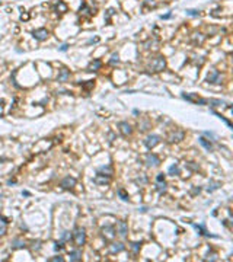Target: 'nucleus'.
<instances>
[{"mask_svg":"<svg viewBox=\"0 0 233 262\" xmlns=\"http://www.w3.org/2000/svg\"><path fill=\"white\" fill-rule=\"evenodd\" d=\"M73 239H74V243H76V246L77 248H80V246H83L85 243H86V232H85V229L83 227H76V229L73 230Z\"/></svg>","mask_w":233,"mask_h":262,"instance_id":"f257e3e1","label":"nucleus"},{"mask_svg":"<svg viewBox=\"0 0 233 262\" xmlns=\"http://www.w3.org/2000/svg\"><path fill=\"white\" fill-rule=\"evenodd\" d=\"M150 67H152L153 72H163L165 67H166V60H165V57H162V55L156 57V58L152 61Z\"/></svg>","mask_w":233,"mask_h":262,"instance_id":"f03ea898","label":"nucleus"},{"mask_svg":"<svg viewBox=\"0 0 233 262\" xmlns=\"http://www.w3.org/2000/svg\"><path fill=\"white\" fill-rule=\"evenodd\" d=\"M144 160H146V165L149 166V168H156V166H159L160 165V159L154 153H147L146 157H144Z\"/></svg>","mask_w":233,"mask_h":262,"instance_id":"7ed1b4c3","label":"nucleus"},{"mask_svg":"<svg viewBox=\"0 0 233 262\" xmlns=\"http://www.w3.org/2000/svg\"><path fill=\"white\" fill-rule=\"evenodd\" d=\"M159 143H160V137L159 136H156V134H150V136H147L146 140H144V146H146L147 149H153V147H156Z\"/></svg>","mask_w":233,"mask_h":262,"instance_id":"20e7f679","label":"nucleus"},{"mask_svg":"<svg viewBox=\"0 0 233 262\" xmlns=\"http://www.w3.org/2000/svg\"><path fill=\"white\" fill-rule=\"evenodd\" d=\"M93 182L96 183V185H108V183L111 182V175H104V173H101V172H98L96 173V176L93 178Z\"/></svg>","mask_w":233,"mask_h":262,"instance_id":"39448f33","label":"nucleus"},{"mask_svg":"<svg viewBox=\"0 0 233 262\" xmlns=\"http://www.w3.org/2000/svg\"><path fill=\"white\" fill-rule=\"evenodd\" d=\"M207 82L208 83H214V85H219L221 83V74H220L219 70H211L207 76Z\"/></svg>","mask_w":233,"mask_h":262,"instance_id":"423d86ee","label":"nucleus"},{"mask_svg":"<svg viewBox=\"0 0 233 262\" xmlns=\"http://www.w3.org/2000/svg\"><path fill=\"white\" fill-rule=\"evenodd\" d=\"M48 35H50V32L47 31L45 28H40V29H35L32 32V37L35 39H38V41H44V39L48 38Z\"/></svg>","mask_w":233,"mask_h":262,"instance_id":"0eeeda50","label":"nucleus"},{"mask_svg":"<svg viewBox=\"0 0 233 262\" xmlns=\"http://www.w3.org/2000/svg\"><path fill=\"white\" fill-rule=\"evenodd\" d=\"M76 186V179L73 176H66L61 181V188L63 189H73Z\"/></svg>","mask_w":233,"mask_h":262,"instance_id":"6e6552de","label":"nucleus"},{"mask_svg":"<svg viewBox=\"0 0 233 262\" xmlns=\"http://www.w3.org/2000/svg\"><path fill=\"white\" fill-rule=\"evenodd\" d=\"M117 233H118L121 237H125L127 236V233H128V224H127L124 220L117 221Z\"/></svg>","mask_w":233,"mask_h":262,"instance_id":"1a4fd4ad","label":"nucleus"},{"mask_svg":"<svg viewBox=\"0 0 233 262\" xmlns=\"http://www.w3.org/2000/svg\"><path fill=\"white\" fill-rule=\"evenodd\" d=\"M184 138V131L182 130H175L169 134V143H178Z\"/></svg>","mask_w":233,"mask_h":262,"instance_id":"9d476101","label":"nucleus"},{"mask_svg":"<svg viewBox=\"0 0 233 262\" xmlns=\"http://www.w3.org/2000/svg\"><path fill=\"white\" fill-rule=\"evenodd\" d=\"M69 77H70V70H67V69H61V70H58V74H57V82H60V83H64V82H67L69 80Z\"/></svg>","mask_w":233,"mask_h":262,"instance_id":"9b49d317","label":"nucleus"},{"mask_svg":"<svg viewBox=\"0 0 233 262\" xmlns=\"http://www.w3.org/2000/svg\"><path fill=\"white\" fill-rule=\"evenodd\" d=\"M118 127H120L121 133H122V136H131V133H133V128H131V125L128 124V122H125V121H122V122H120L118 124Z\"/></svg>","mask_w":233,"mask_h":262,"instance_id":"f8f14e48","label":"nucleus"},{"mask_svg":"<svg viewBox=\"0 0 233 262\" xmlns=\"http://www.w3.org/2000/svg\"><path fill=\"white\" fill-rule=\"evenodd\" d=\"M102 233H104V236H105V239H114V236H115V230H114L112 226H105V227H102Z\"/></svg>","mask_w":233,"mask_h":262,"instance_id":"ddd939ff","label":"nucleus"},{"mask_svg":"<svg viewBox=\"0 0 233 262\" xmlns=\"http://www.w3.org/2000/svg\"><path fill=\"white\" fill-rule=\"evenodd\" d=\"M101 67H102V61H101V60H93L92 63L87 66V72H90V73H92V72H98Z\"/></svg>","mask_w":233,"mask_h":262,"instance_id":"4468645a","label":"nucleus"},{"mask_svg":"<svg viewBox=\"0 0 233 262\" xmlns=\"http://www.w3.org/2000/svg\"><path fill=\"white\" fill-rule=\"evenodd\" d=\"M124 248H125V246H124L121 242L112 243V245H109V252H111V253H118V252H122Z\"/></svg>","mask_w":233,"mask_h":262,"instance_id":"2eb2a0df","label":"nucleus"},{"mask_svg":"<svg viewBox=\"0 0 233 262\" xmlns=\"http://www.w3.org/2000/svg\"><path fill=\"white\" fill-rule=\"evenodd\" d=\"M198 141H200V144H201V146H203L204 149H207V150H208V151H211V150H213V144L210 143V141H208L207 138H204V137H200V138H198Z\"/></svg>","mask_w":233,"mask_h":262,"instance_id":"dca6fc26","label":"nucleus"},{"mask_svg":"<svg viewBox=\"0 0 233 262\" xmlns=\"http://www.w3.org/2000/svg\"><path fill=\"white\" fill-rule=\"evenodd\" d=\"M70 261L72 262L82 261V252H80V250H73V252H70Z\"/></svg>","mask_w":233,"mask_h":262,"instance_id":"f3484780","label":"nucleus"},{"mask_svg":"<svg viewBox=\"0 0 233 262\" xmlns=\"http://www.w3.org/2000/svg\"><path fill=\"white\" fill-rule=\"evenodd\" d=\"M7 218L5 217H0V236H3L6 233V227H7Z\"/></svg>","mask_w":233,"mask_h":262,"instance_id":"a211bd4d","label":"nucleus"},{"mask_svg":"<svg viewBox=\"0 0 233 262\" xmlns=\"http://www.w3.org/2000/svg\"><path fill=\"white\" fill-rule=\"evenodd\" d=\"M26 245H25V242L22 240V239H13L12 240V248L13 249H22V248H25Z\"/></svg>","mask_w":233,"mask_h":262,"instance_id":"6ab92c4d","label":"nucleus"},{"mask_svg":"<svg viewBox=\"0 0 233 262\" xmlns=\"http://www.w3.org/2000/svg\"><path fill=\"white\" fill-rule=\"evenodd\" d=\"M168 173H169V175H172V176L178 175V173H179V168H178V165L175 163V165H172V166H169V169H168Z\"/></svg>","mask_w":233,"mask_h":262,"instance_id":"aec40b11","label":"nucleus"},{"mask_svg":"<svg viewBox=\"0 0 233 262\" xmlns=\"http://www.w3.org/2000/svg\"><path fill=\"white\" fill-rule=\"evenodd\" d=\"M219 186H220V182H214V181H211V182L208 183V186H207V191H208V192H213V191L219 189Z\"/></svg>","mask_w":233,"mask_h":262,"instance_id":"412c9836","label":"nucleus"},{"mask_svg":"<svg viewBox=\"0 0 233 262\" xmlns=\"http://www.w3.org/2000/svg\"><path fill=\"white\" fill-rule=\"evenodd\" d=\"M156 189H157V192L163 194V192L166 191V182H165V181H160V182H157V185H156Z\"/></svg>","mask_w":233,"mask_h":262,"instance_id":"4be33fe9","label":"nucleus"},{"mask_svg":"<svg viewBox=\"0 0 233 262\" xmlns=\"http://www.w3.org/2000/svg\"><path fill=\"white\" fill-rule=\"evenodd\" d=\"M194 227L197 230H200V235H207V236H210V233H207V230L206 227H204V224H192Z\"/></svg>","mask_w":233,"mask_h":262,"instance_id":"5701e85b","label":"nucleus"},{"mask_svg":"<svg viewBox=\"0 0 233 262\" xmlns=\"http://www.w3.org/2000/svg\"><path fill=\"white\" fill-rule=\"evenodd\" d=\"M72 239V232H63L61 233V242H69Z\"/></svg>","mask_w":233,"mask_h":262,"instance_id":"b1692460","label":"nucleus"},{"mask_svg":"<svg viewBox=\"0 0 233 262\" xmlns=\"http://www.w3.org/2000/svg\"><path fill=\"white\" fill-rule=\"evenodd\" d=\"M117 194L121 196V200H122V201H128V194H127V192L122 189V188H120V189L117 191Z\"/></svg>","mask_w":233,"mask_h":262,"instance_id":"393cba45","label":"nucleus"},{"mask_svg":"<svg viewBox=\"0 0 233 262\" xmlns=\"http://www.w3.org/2000/svg\"><path fill=\"white\" fill-rule=\"evenodd\" d=\"M118 61H120V57H118V54H117V52H114L112 55H111V60H109V63H111V64H117Z\"/></svg>","mask_w":233,"mask_h":262,"instance_id":"a878e982","label":"nucleus"},{"mask_svg":"<svg viewBox=\"0 0 233 262\" xmlns=\"http://www.w3.org/2000/svg\"><path fill=\"white\" fill-rule=\"evenodd\" d=\"M186 15H189V16H198V15H200V10H195V9H188V10H186Z\"/></svg>","mask_w":233,"mask_h":262,"instance_id":"bb28decb","label":"nucleus"},{"mask_svg":"<svg viewBox=\"0 0 233 262\" xmlns=\"http://www.w3.org/2000/svg\"><path fill=\"white\" fill-rule=\"evenodd\" d=\"M140 246H141V243H131V248H133V250L134 252H136V253H137V252H139V249H140Z\"/></svg>","mask_w":233,"mask_h":262,"instance_id":"cd10ccee","label":"nucleus"},{"mask_svg":"<svg viewBox=\"0 0 233 262\" xmlns=\"http://www.w3.org/2000/svg\"><path fill=\"white\" fill-rule=\"evenodd\" d=\"M54 249H55V250H61V249H63V242H55L54 243Z\"/></svg>","mask_w":233,"mask_h":262,"instance_id":"c85d7f7f","label":"nucleus"},{"mask_svg":"<svg viewBox=\"0 0 233 262\" xmlns=\"http://www.w3.org/2000/svg\"><path fill=\"white\" fill-rule=\"evenodd\" d=\"M48 261H51V262H63L64 261V259H63V258H61V256H55V258H51V259H48Z\"/></svg>","mask_w":233,"mask_h":262,"instance_id":"c756f323","label":"nucleus"},{"mask_svg":"<svg viewBox=\"0 0 233 262\" xmlns=\"http://www.w3.org/2000/svg\"><path fill=\"white\" fill-rule=\"evenodd\" d=\"M160 181H165V175H163V173H159V175L156 176V182H160Z\"/></svg>","mask_w":233,"mask_h":262,"instance_id":"7c9ffc66","label":"nucleus"},{"mask_svg":"<svg viewBox=\"0 0 233 262\" xmlns=\"http://www.w3.org/2000/svg\"><path fill=\"white\" fill-rule=\"evenodd\" d=\"M171 16H172V13H166V15H162L160 18H162V19H169Z\"/></svg>","mask_w":233,"mask_h":262,"instance_id":"2f4dec72","label":"nucleus"},{"mask_svg":"<svg viewBox=\"0 0 233 262\" xmlns=\"http://www.w3.org/2000/svg\"><path fill=\"white\" fill-rule=\"evenodd\" d=\"M67 48H69V45H67V44H63V45L60 47V51H67Z\"/></svg>","mask_w":233,"mask_h":262,"instance_id":"473e14b6","label":"nucleus"},{"mask_svg":"<svg viewBox=\"0 0 233 262\" xmlns=\"http://www.w3.org/2000/svg\"><path fill=\"white\" fill-rule=\"evenodd\" d=\"M204 134H206V136H208V137L214 138V134H213V133H210V131H206V133H204Z\"/></svg>","mask_w":233,"mask_h":262,"instance_id":"72a5a7b5","label":"nucleus"},{"mask_svg":"<svg viewBox=\"0 0 233 262\" xmlns=\"http://www.w3.org/2000/svg\"><path fill=\"white\" fill-rule=\"evenodd\" d=\"M98 41H99V38H95V39H90V41H89V42H87V44H93V42H98Z\"/></svg>","mask_w":233,"mask_h":262,"instance_id":"f704fd0d","label":"nucleus"},{"mask_svg":"<svg viewBox=\"0 0 233 262\" xmlns=\"http://www.w3.org/2000/svg\"><path fill=\"white\" fill-rule=\"evenodd\" d=\"M28 18H29V16H28V15H22V16H20V19H22V20H26Z\"/></svg>","mask_w":233,"mask_h":262,"instance_id":"c9c22d12","label":"nucleus"},{"mask_svg":"<svg viewBox=\"0 0 233 262\" xmlns=\"http://www.w3.org/2000/svg\"><path fill=\"white\" fill-rule=\"evenodd\" d=\"M200 191H201V189H200V188H195V189H194V191H192V194H198V192H200Z\"/></svg>","mask_w":233,"mask_h":262,"instance_id":"e433bc0d","label":"nucleus"},{"mask_svg":"<svg viewBox=\"0 0 233 262\" xmlns=\"http://www.w3.org/2000/svg\"><path fill=\"white\" fill-rule=\"evenodd\" d=\"M22 195H25V196H29V192H28V191H23V192H22Z\"/></svg>","mask_w":233,"mask_h":262,"instance_id":"4c0bfd02","label":"nucleus"},{"mask_svg":"<svg viewBox=\"0 0 233 262\" xmlns=\"http://www.w3.org/2000/svg\"><path fill=\"white\" fill-rule=\"evenodd\" d=\"M2 162H5V159H3V157H0V163H2Z\"/></svg>","mask_w":233,"mask_h":262,"instance_id":"58836bf2","label":"nucleus"}]
</instances>
